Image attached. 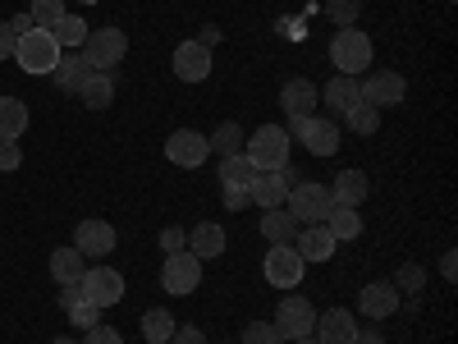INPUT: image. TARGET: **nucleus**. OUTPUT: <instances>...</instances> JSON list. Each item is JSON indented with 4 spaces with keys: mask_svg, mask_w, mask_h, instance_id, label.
<instances>
[{
    "mask_svg": "<svg viewBox=\"0 0 458 344\" xmlns=\"http://www.w3.org/2000/svg\"><path fill=\"white\" fill-rule=\"evenodd\" d=\"M243 157H248L257 170H280V166H289V133H284V125H261L257 133H248Z\"/></svg>",
    "mask_w": 458,
    "mask_h": 344,
    "instance_id": "1",
    "label": "nucleus"
},
{
    "mask_svg": "<svg viewBox=\"0 0 458 344\" xmlns=\"http://www.w3.org/2000/svg\"><path fill=\"white\" fill-rule=\"evenodd\" d=\"M60 42L47 32V28H28L23 37H19V47H14V60H19V69L23 73H51L55 64H60Z\"/></svg>",
    "mask_w": 458,
    "mask_h": 344,
    "instance_id": "2",
    "label": "nucleus"
},
{
    "mask_svg": "<svg viewBox=\"0 0 458 344\" xmlns=\"http://www.w3.org/2000/svg\"><path fill=\"white\" fill-rule=\"evenodd\" d=\"M371 37L362 32V28H339L335 32V42H330V60H335V69L339 73H349V79H358V73H367V64H371Z\"/></svg>",
    "mask_w": 458,
    "mask_h": 344,
    "instance_id": "3",
    "label": "nucleus"
},
{
    "mask_svg": "<svg viewBox=\"0 0 458 344\" xmlns=\"http://www.w3.org/2000/svg\"><path fill=\"white\" fill-rule=\"evenodd\" d=\"M284 207L293 211V220H298V225H321V220L330 216L335 198H330V188H326V184H302V179H298V184L289 188Z\"/></svg>",
    "mask_w": 458,
    "mask_h": 344,
    "instance_id": "4",
    "label": "nucleus"
},
{
    "mask_svg": "<svg viewBox=\"0 0 458 344\" xmlns=\"http://www.w3.org/2000/svg\"><path fill=\"white\" fill-rule=\"evenodd\" d=\"M298 184V170L293 166H280V170H257L252 184H248V202H257L261 211H271V207H284L289 198V188Z\"/></svg>",
    "mask_w": 458,
    "mask_h": 344,
    "instance_id": "5",
    "label": "nucleus"
},
{
    "mask_svg": "<svg viewBox=\"0 0 458 344\" xmlns=\"http://www.w3.org/2000/svg\"><path fill=\"white\" fill-rule=\"evenodd\" d=\"M129 56V37L120 32V28H88V42H83V60L92 64V69H114Z\"/></svg>",
    "mask_w": 458,
    "mask_h": 344,
    "instance_id": "6",
    "label": "nucleus"
},
{
    "mask_svg": "<svg viewBox=\"0 0 458 344\" xmlns=\"http://www.w3.org/2000/svg\"><path fill=\"white\" fill-rule=\"evenodd\" d=\"M284 133H289V138H302V147H308L312 157H335V151H339V125H335V120H321V115L289 120Z\"/></svg>",
    "mask_w": 458,
    "mask_h": 344,
    "instance_id": "7",
    "label": "nucleus"
},
{
    "mask_svg": "<svg viewBox=\"0 0 458 344\" xmlns=\"http://www.w3.org/2000/svg\"><path fill=\"white\" fill-rule=\"evenodd\" d=\"M202 285V257H193V253H170L165 257V266H161V289L165 294H174V298H183V294H193Z\"/></svg>",
    "mask_w": 458,
    "mask_h": 344,
    "instance_id": "8",
    "label": "nucleus"
},
{
    "mask_svg": "<svg viewBox=\"0 0 458 344\" xmlns=\"http://www.w3.org/2000/svg\"><path fill=\"white\" fill-rule=\"evenodd\" d=\"M403 97H408V83H403V73H394V69H376V73H367V79L358 83V101H367L376 110H390Z\"/></svg>",
    "mask_w": 458,
    "mask_h": 344,
    "instance_id": "9",
    "label": "nucleus"
},
{
    "mask_svg": "<svg viewBox=\"0 0 458 344\" xmlns=\"http://www.w3.org/2000/svg\"><path fill=\"white\" fill-rule=\"evenodd\" d=\"M79 285H83V298L92 308H114V303L124 298V276L114 271V266H88Z\"/></svg>",
    "mask_w": 458,
    "mask_h": 344,
    "instance_id": "10",
    "label": "nucleus"
},
{
    "mask_svg": "<svg viewBox=\"0 0 458 344\" xmlns=\"http://www.w3.org/2000/svg\"><path fill=\"white\" fill-rule=\"evenodd\" d=\"M317 326V308H312V298H302V294H284L280 298V308H276V331L284 340H298V335H312Z\"/></svg>",
    "mask_w": 458,
    "mask_h": 344,
    "instance_id": "11",
    "label": "nucleus"
},
{
    "mask_svg": "<svg viewBox=\"0 0 458 344\" xmlns=\"http://www.w3.org/2000/svg\"><path fill=\"white\" fill-rule=\"evenodd\" d=\"M165 157H170L174 166H183V170H198V166L211 157L207 133H198V129H174V133L165 138Z\"/></svg>",
    "mask_w": 458,
    "mask_h": 344,
    "instance_id": "12",
    "label": "nucleus"
},
{
    "mask_svg": "<svg viewBox=\"0 0 458 344\" xmlns=\"http://www.w3.org/2000/svg\"><path fill=\"white\" fill-rule=\"evenodd\" d=\"M358 313L367 322H390L399 313V289L390 280H371L362 294H358Z\"/></svg>",
    "mask_w": 458,
    "mask_h": 344,
    "instance_id": "13",
    "label": "nucleus"
},
{
    "mask_svg": "<svg viewBox=\"0 0 458 344\" xmlns=\"http://www.w3.org/2000/svg\"><path fill=\"white\" fill-rule=\"evenodd\" d=\"M114 225L110 220H79V229H73V248H79L83 257H110L114 253Z\"/></svg>",
    "mask_w": 458,
    "mask_h": 344,
    "instance_id": "14",
    "label": "nucleus"
},
{
    "mask_svg": "<svg viewBox=\"0 0 458 344\" xmlns=\"http://www.w3.org/2000/svg\"><path fill=\"white\" fill-rule=\"evenodd\" d=\"M312 335L321 344H358V317L349 308H326L312 326Z\"/></svg>",
    "mask_w": 458,
    "mask_h": 344,
    "instance_id": "15",
    "label": "nucleus"
},
{
    "mask_svg": "<svg viewBox=\"0 0 458 344\" xmlns=\"http://www.w3.org/2000/svg\"><path fill=\"white\" fill-rule=\"evenodd\" d=\"M170 64H174V79H183V83H202V79H211V51H207L202 42H179Z\"/></svg>",
    "mask_w": 458,
    "mask_h": 344,
    "instance_id": "16",
    "label": "nucleus"
},
{
    "mask_svg": "<svg viewBox=\"0 0 458 344\" xmlns=\"http://www.w3.org/2000/svg\"><path fill=\"white\" fill-rule=\"evenodd\" d=\"M280 106H284L289 120H308V115H317V106H321V92H317L312 79H289L280 88Z\"/></svg>",
    "mask_w": 458,
    "mask_h": 344,
    "instance_id": "17",
    "label": "nucleus"
},
{
    "mask_svg": "<svg viewBox=\"0 0 458 344\" xmlns=\"http://www.w3.org/2000/svg\"><path fill=\"white\" fill-rule=\"evenodd\" d=\"M302 262L293 248H271L266 253V280H271L276 289H293V285H302Z\"/></svg>",
    "mask_w": 458,
    "mask_h": 344,
    "instance_id": "18",
    "label": "nucleus"
},
{
    "mask_svg": "<svg viewBox=\"0 0 458 344\" xmlns=\"http://www.w3.org/2000/svg\"><path fill=\"white\" fill-rule=\"evenodd\" d=\"M293 253L302 262H330L335 257V235H330L326 225H302L298 239H293Z\"/></svg>",
    "mask_w": 458,
    "mask_h": 344,
    "instance_id": "19",
    "label": "nucleus"
},
{
    "mask_svg": "<svg viewBox=\"0 0 458 344\" xmlns=\"http://www.w3.org/2000/svg\"><path fill=\"white\" fill-rule=\"evenodd\" d=\"M60 308H64V317L79 326V331H92V326L101 322V308H92V303L83 298V285H79V280L60 285Z\"/></svg>",
    "mask_w": 458,
    "mask_h": 344,
    "instance_id": "20",
    "label": "nucleus"
},
{
    "mask_svg": "<svg viewBox=\"0 0 458 344\" xmlns=\"http://www.w3.org/2000/svg\"><path fill=\"white\" fill-rule=\"evenodd\" d=\"M92 73H97V69H92V64L83 60V51H79V56H60V64L47 73V79H51L60 92H83V83L92 79Z\"/></svg>",
    "mask_w": 458,
    "mask_h": 344,
    "instance_id": "21",
    "label": "nucleus"
},
{
    "mask_svg": "<svg viewBox=\"0 0 458 344\" xmlns=\"http://www.w3.org/2000/svg\"><path fill=\"white\" fill-rule=\"evenodd\" d=\"M298 220H293V211L289 207H271V211H266L261 216V235L266 239H271L276 248H293V239H298Z\"/></svg>",
    "mask_w": 458,
    "mask_h": 344,
    "instance_id": "22",
    "label": "nucleus"
},
{
    "mask_svg": "<svg viewBox=\"0 0 458 344\" xmlns=\"http://www.w3.org/2000/svg\"><path fill=\"white\" fill-rule=\"evenodd\" d=\"M367 194H371V179H367L362 170H344V175H335V184H330V198H335L339 207H362Z\"/></svg>",
    "mask_w": 458,
    "mask_h": 344,
    "instance_id": "23",
    "label": "nucleus"
},
{
    "mask_svg": "<svg viewBox=\"0 0 458 344\" xmlns=\"http://www.w3.org/2000/svg\"><path fill=\"white\" fill-rule=\"evenodd\" d=\"M83 271H88V257L79 253V248H55L51 253V280L55 285H73V280H83Z\"/></svg>",
    "mask_w": 458,
    "mask_h": 344,
    "instance_id": "24",
    "label": "nucleus"
},
{
    "mask_svg": "<svg viewBox=\"0 0 458 344\" xmlns=\"http://www.w3.org/2000/svg\"><path fill=\"white\" fill-rule=\"evenodd\" d=\"M188 253H193V257H220L225 253V229L216 225V220H202L198 229H193V235H188Z\"/></svg>",
    "mask_w": 458,
    "mask_h": 344,
    "instance_id": "25",
    "label": "nucleus"
},
{
    "mask_svg": "<svg viewBox=\"0 0 458 344\" xmlns=\"http://www.w3.org/2000/svg\"><path fill=\"white\" fill-rule=\"evenodd\" d=\"M321 101H326V110L344 115V110L358 101V79H349V73H335V79L321 88Z\"/></svg>",
    "mask_w": 458,
    "mask_h": 344,
    "instance_id": "26",
    "label": "nucleus"
},
{
    "mask_svg": "<svg viewBox=\"0 0 458 344\" xmlns=\"http://www.w3.org/2000/svg\"><path fill=\"white\" fill-rule=\"evenodd\" d=\"M330 235H335V244H344V239H358L362 235V216H358V207H330V216L321 220Z\"/></svg>",
    "mask_w": 458,
    "mask_h": 344,
    "instance_id": "27",
    "label": "nucleus"
},
{
    "mask_svg": "<svg viewBox=\"0 0 458 344\" xmlns=\"http://www.w3.org/2000/svg\"><path fill=\"white\" fill-rule=\"evenodd\" d=\"M243 142H248V133H243L234 120L216 125V129H211V138H207V147L216 151V157H239V151H243Z\"/></svg>",
    "mask_w": 458,
    "mask_h": 344,
    "instance_id": "28",
    "label": "nucleus"
},
{
    "mask_svg": "<svg viewBox=\"0 0 458 344\" xmlns=\"http://www.w3.org/2000/svg\"><path fill=\"white\" fill-rule=\"evenodd\" d=\"M23 129H28V106L19 97H0V142L23 138Z\"/></svg>",
    "mask_w": 458,
    "mask_h": 344,
    "instance_id": "29",
    "label": "nucleus"
},
{
    "mask_svg": "<svg viewBox=\"0 0 458 344\" xmlns=\"http://www.w3.org/2000/svg\"><path fill=\"white\" fill-rule=\"evenodd\" d=\"M79 97H83V106H88V110H106V106L114 101V79H110L106 69H97L92 79L83 83V92H79Z\"/></svg>",
    "mask_w": 458,
    "mask_h": 344,
    "instance_id": "30",
    "label": "nucleus"
},
{
    "mask_svg": "<svg viewBox=\"0 0 458 344\" xmlns=\"http://www.w3.org/2000/svg\"><path fill=\"white\" fill-rule=\"evenodd\" d=\"M344 125H349L358 138H371V133L380 129V110H376V106H367V101H353L349 110H344Z\"/></svg>",
    "mask_w": 458,
    "mask_h": 344,
    "instance_id": "31",
    "label": "nucleus"
},
{
    "mask_svg": "<svg viewBox=\"0 0 458 344\" xmlns=\"http://www.w3.org/2000/svg\"><path fill=\"white\" fill-rule=\"evenodd\" d=\"M252 175H257V166L243 157H220V184H234V188H248L252 184Z\"/></svg>",
    "mask_w": 458,
    "mask_h": 344,
    "instance_id": "32",
    "label": "nucleus"
},
{
    "mask_svg": "<svg viewBox=\"0 0 458 344\" xmlns=\"http://www.w3.org/2000/svg\"><path fill=\"white\" fill-rule=\"evenodd\" d=\"M51 37L60 42V51H64V47H83V42H88V23H83L79 14H64V19L51 28Z\"/></svg>",
    "mask_w": 458,
    "mask_h": 344,
    "instance_id": "33",
    "label": "nucleus"
},
{
    "mask_svg": "<svg viewBox=\"0 0 458 344\" xmlns=\"http://www.w3.org/2000/svg\"><path fill=\"white\" fill-rule=\"evenodd\" d=\"M142 335H147L151 344H170V335H174V317H170L165 308H151V313L142 317Z\"/></svg>",
    "mask_w": 458,
    "mask_h": 344,
    "instance_id": "34",
    "label": "nucleus"
},
{
    "mask_svg": "<svg viewBox=\"0 0 458 344\" xmlns=\"http://www.w3.org/2000/svg\"><path fill=\"white\" fill-rule=\"evenodd\" d=\"M28 19H32V28H47V32H51V28L64 19V0H32Z\"/></svg>",
    "mask_w": 458,
    "mask_h": 344,
    "instance_id": "35",
    "label": "nucleus"
},
{
    "mask_svg": "<svg viewBox=\"0 0 458 344\" xmlns=\"http://www.w3.org/2000/svg\"><path fill=\"white\" fill-rule=\"evenodd\" d=\"M399 294H422V285H427V266H417V262H403L399 271H394V280H390Z\"/></svg>",
    "mask_w": 458,
    "mask_h": 344,
    "instance_id": "36",
    "label": "nucleus"
},
{
    "mask_svg": "<svg viewBox=\"0 0 458 344\" xmlns=\"http://www.w3.org/2000/svg\"><path fill=\"white\" fill-rule=\"evenodd\" d=\"M326 14L335 28H358V14H362V0H326Z\"/></svg>",
    "mask_w": 458,
    "mask_h": 344,
    "instance_id": "37",
    "label": "nucleus"
},
{
    "mask_svg": "<svg viewBox=\"0 0 458 344\" xmlns=\"http://www.w3.org/2000/svg\"><path fill=\"white\" fill-rule=\"evenodd\" d=\"M243 344H284V335L276 331V322H248Z\"/></svg>",
    "mask_w": 458,
    "mask_h": 344,
    "instance_id": "38",
    "label": "nucleus"
},
{
    "mask_svg": "<svg viewBox=\"0 0 458 344\" xmlns=\"http://www.w3.org/2000/svg\"><path fill=\"white\" fill-rule=\"evenodd\" d=\"M23 166V151H19V138H5V142H0V170H19Z\"/></svg>",
    "mask_w": 458,
    "mask_h": 344,
    "instance_id": "39",
    "label": "nucleus"
},
{
    "mask_svg": "<svg viewBox=\"0 0 458 344\" xmlns=\"http://www.w3.org/2000/svg\"><path fill=\"white\" fill-rule=\"evenodd\" d=\"M161 248H165V257H170V253H183V248H188V235H183L179 225H165V229H161Z\"/></svg>",
    "mask_w": 458,
    "mask_h": 344,
    "instance_id": "40",
    "label": "nucleus"
},
{
    "mask_svg": "<svg viewBox=\"0 0 458 344\" xmlns=\"http://www.w3.org/2000/svg\"><path fill=\"white\" fill-rule=\"evenodd\" d=\"M83 344H124V340H120V331H110V326H101V322H97V326L83 335Z\"/></svg>",
    "mask_w": 458,
    "mask_h": 344,
    "instance_id": "41",
    "label": "nucleus"
},
{
    "mask_svg": "<svg viewBox=\"0 0 458 344\" xmlns=\"http://www.w3.org/2000/svg\"><path fill=\"white\" fill-rule=\"evenodd\" d=\"M170 344H207V335H202L198 326H174V335H170Z\"/></svg>",
    "mask_w": 458,
    "mask_h": 344,
    "instance_id": "42",
    "label": "nucleus"
},
{
    "mask_svg": "<svg viewBox=\"0 0 458 344\" xmlns=\"http://www.w3.org/2000/svg\"><path fill=\"white\" fill-rule=\"evenodd\" d=\"M14 47H19V37L10 32V23H0V60H14Z\"/></svg>",
    "mask_w": 458,
    "mask_h": 344,
    "instance_id": "43",
    "label": "nucleus"
},
{
    "mask_svg": "<svg viewBox=\"0 0 458 344\" xmlns=\"http://www.w3.org/2000/svg\"><path fill=\"white\" fill-rule=\"evenodd\" d=\"M225 207H229V211L248 207V188H234V184H225Z\"/></svg>",
    "mask_w": 458,
    "mask_h": 344,
    "instance_id": "44",
    "label": "nucleus"
},
{
    "mask_svg": "<svg viewBox=\"0 0 458 344\" xmlns=\"http://www.w3.org/2000/svg\"><path fill=\"white\" fill-rule=\"evenodd\" d=\"M440 276H445V280H449V285H454V280H458V253H454V248H449V253H445V257H440Z\"/></svg>",
    "mask_w": 458,
    "mask_h": 344,
    "instance_id": "45",
    "label": "nucleus"
},
{
    "mask_svg": "<svg viewBox=\"0 0 458 344\" xmlns=\"http://www.w3.org/2000/svg\"><path fill=\"white\" fill-rule=\"evenodd\" d=\"M28 28H32V19H28V14H14V19H10V32H14V37H23Z\"/></svg>",
    "mask_w": 458,
    "mask_h": 344,
    "instance_id": "46",
    "label": "nucleus"
},
{
    "mask_svg": "<svg viewBox=\"0 0 458 344\" xmlns=\"http://www.w3.org/2000/svg\"><path fill=\"white\" fill-rule=\"evenodd\" d=\"M358 344H380V331L376 326H367V331L358 326Z\"/></svg>",
    "mask_w": 458,
    "mask_h": 344,
    "instance_id": "47",
    "label": "nucleus"
},
{
    "mask_svg": "<svg viewBox=\"0 0 458 344\" xmlns=\"http://www.w3.org/2000/svg\"><path fill=\"white\" fill-rule=\"evenodd\" d=\"M289 344H321L317 335H298V340H289Z\"/></svg>",
    "mask_w": 458,
    "mask_h": 344,
    "instance_id": "48",
    "label": "nucleus"
},
{
    "mask_svg": "<svg viewBox=\"0 0 458 344\" xmlns=\"http://www.w3.org/2000/svg\"><path fill=\"white\" fill-rule=\"evenodd\" d=\"M51 344H79V340H64V335H60V340H51Z\"/></svg>",
    "mask_w": 458,
    "mask_h": 344,
    "instance_id": "49",
    "label": "nucleus"
},
{
    "mask_svg": "<svg viewBox=\"0 0 458 344\" xmlns=\"http://www.w3.org/2000/svg\"><path fill=\"white\" fill-rule=\"evenodd\" d=\"M83 5H97V0H83Z\"/></svg>",
    "mask_w": 458,
    "mask_h": 344,
    "instance_id": "50",
    "label": "nucleus"
}]
</instances>
